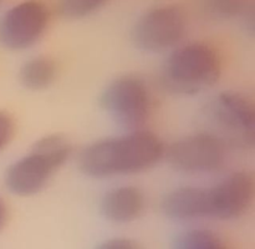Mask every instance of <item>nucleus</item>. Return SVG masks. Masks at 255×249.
<instances>
[{
	"mask_svg": "<svg viewBox=\"0 0 255 249\" xmlns=\"http://www.w3.org/2000/svg\"><path fill=\"white\" fill-rule=\"evenodd\" d=\"M172 249H231L216 232L207 228H192L176 238Z\"/></svg>",
	"mask_w": 255,
	"mask_h": 249,
	"instance_id": "12",
	"label": "nucleus"
},
{
	"mask_svg": "<svg viewBox=\"0 0 255 249\" xmlns=\"http://www.w3.org/2000/svg\"><path fill=\"white\" fill-rule=\"evenodd\" d=\"M59 76V64L49 54H36L25 60L17 72L20 85L29 91L39 92L51 87Z\"/></svg>",
	"mask_w": 255,
	"mask_h": 249,
	"instance_id": "11",
	"label": "nucleus"
},
{
	"mask_svg": "<svg viewBox=\"0 0 255 249\" xmlns=\"http://www.w3.org/2000/svg\"><path fill=\"white\" fill-rule=\"evenodd\" d=\"M9 206L2 196H0V232L5 228L7 221H9Z\"/></svg>",
	"mask_w": 255,
	"mask_h": 249,
	"instance_id": "16",
	"label": "nucleus"
},
{
	"mask_svg": "<svg viewBox=\"0 0 255 249\" xmlns=\"http://www.w3.org/2000/svg\"><path fill=\"white\" fill-rule=\"evenodd\" d=\"M147 207L146 194L133 184H119L107 189L100 201V212L107 222L128 224L143 216Z\"/></svg>",
	"mask_w": 255,
	"mask_h": 249,
	"instance_id": "10",
	"label": "nucleus"
},
{
	"mask_svg": "<svg viewBox=\"0 0 255 249\" xmlns=\"http://www.w3.org/2000/svg\"><path fill=\"white\" fill-rule=\"evenodd\" d=\"M107 116L125 131L147 129L156 111L151 85L138 75L127 74L112 80L101 96Z\"/></svg>",
	"mask_w": 255,
	"mask_h": 249,
	"instance_id": "4",
	"label": "nucleus"
},
{
	"mask_svg": "<svg viewBox=\"0 0 255 249\" xmlns=\"http://www.w3.org/2000/svg\"><path fill=\"white\" fill-rule=\"evenodd\" d=\"M231 152V147L216 133L199 131L169 144L164 158L178 173L204 177L221 173L228 164Z\"/></svg>",
	"mask_w": 255,
	"mask_h": 249,
	"instance_id": "6",
	"label": "nucleus"
},
{
	"mask_svg": "<svg viewBox=\"0 0 255 249\" xmlns=\"http://www.w3.org/2000/svg\"><path fill=\"white\" fill-rule=\"evenodd\" d=\"M72 152L71 142L64 134L50 133L40 137L27 153L9 164L4 174L5 187L14 196H36L70 161Z\"/></svg>",
	"mask_w": 255,
	"mask_h": 249,
	"instance_id": "3",
	"label": "nucleus"
},
{
	"mask_svg": "<svg viewBox=\"0 0 255 249\" xmlns=\"http://www.w3.org/2000/svg\"><path fill=\"white\" fill-rule=\"evenodd\" d=\"M223 75V57L207 41H184L164 59L161 69L163 86L172 94L196 96L213 89Z\"/></svg>",
	"mask_w": 255,
	"mask_h": 249,
	"instance_id": "2",
	"label": "nucleus"
},
{
	"mask_svg": "<svg viewBox=\"0 0 255 249\" xmlns=\"http://www.w3.org/2000/svg\"><path fill=\"white\" fill-rule=\"evenodd\" d=\"M16 132V124L11 114L0 110V153L11 143Z\"/></svg>",
	"mask_w": 255,
	"mask_h": 249,
	"instance_id": "14",
	"label": "nucleus"
},
{
	"mask_svg": "<svg viewBox=\"0 0 255 249\" xmlns=\"http://www.w3.org/2000/svg\"><path fill=\"white\" fill-rule=\"evenodd\" d=\"M188 27L189 20L183 7L177 4L156 5L137 17L132 40L147 54H168L183 44Z\"/></svg>",
	"mask_w": 255,
	"mask_h": 249,
	"instance_id": "7",
	"label": "nucleus"
},
{
	"mask_svg": "<svg viewBox=\"0 0 255 249\" xmlns=\"http://www.w3.org/2000/svg\"><path fill=\"white\" fill-rule=\"evenodd\" d=\"M104 6L100 0H67L60 4L59 12L62 17L70 20H79L90 16Z\"/></svg>",
	"mask_w": 255,
	"mask_h": 249,
	"instance_id": "13",
	"label": "nucleus"
},
{
	"mask_svg": "<svg viewBox=\"0 0 255 249\" xmlns=\"http://www.w3.org/2000/svg\"><path fill=\"white\" fill-rule=\"evenodd\" d=\"M51 22L52 10L46 2H16L0 15V46L11 52L29 51L45 39Z\"/></svg>",
	"mask_w": 255,
	"mask_h": 249,
	"instance_id": "8",
	"label": "nucleus"
},
{
	"mask_svg": "<svg viewBox=\"0 0 255 249\" xmlns=\"http://www.w3.org/2000/svg\"><path fill=\"white\" fill-rule=\"evenodd\" d=\"M166 148L163 139L148 128L125 131L85 146L77 164L85 176L94 179L136 176L158 166Z\"/></svg>",
	"mask_w": 255,
	"mask_h": 249,
	"instance_id": "1",
	"label": "nucleus"
},
{
	"mask_svg": "<svg viewBox=\"0 0 255 249\" xmlns=\"http://www.w3.org/2000/svg\"><path fill=\"white\" fill-rule=\"evenodd\" d=\"M204 221L232 222L241 219L253 208L254 176L248 171H234L211 186H201Z\"/></svg>",
	"mask_w": 255,
	"mask_h": 249,
	"instance_id": "9",
	"label": "nucleus"
},
{
	"mask_svg": "<svg viewBox=\"0 0 255 249\" xmlns=\"http://www.w3.org/2000/svg\"><path fill=\"white\" fill-rule=\"evenodd\" d=\"M206 117L213 132L232 149H252L255 144V105L241 91H224L206 107Z\"/></svg>",
	"mask_w": 255,
	"mask_h": 249,
	"instance_id": "5",
	"label": "nucleus"
},
{
	"mask_svg": "<svg viewBox=\"0 0 255 249\" xmlns=\"http://www.w3.org/2000/svg\"><path fill=\"white\" fill-rule=\"evenodd\" d=\"M0 6H1V2H0Z\"/></svg>",
	"mask_w": 255,
	"mask_h": 249,
	"instance_id": "17",
	"label": "nucleus"
},
{
	"mask_svg": "<svg viewBox=\"0 0 255 249\" xmlns=\"http://www.w3.org/2000/svg\"><path fill=\"white\" fill-rule=\"evenodd\" d=\"M96 249H142L139 243L128 237H112L101 242Z\"/></svg>",
	"mask_w": 255,
	"mask_h": 249,
	"instance_id": "15",
	"label": "nucleus"
}]
</instances>
